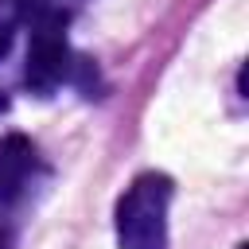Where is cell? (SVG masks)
<instances>
[{"label": "cell", "instance_id": "obj_1", "mask_svg": "<svg viewBox=\"0 0 249 249\" xmlns=\"http://www.w3.org/2000/svg\"><path fill=\"white\" fill-rule=\"evenodd\" d=\"M175 183L163 171H140L117 198L113 226L121 249H171L167 237V210H171Z\"/></svg>", "mask_w": 249, "mask_h": 249}, {"label": "cell", "instance_id": "obj_2", "mask_svg": "<svg viewBox=\"0 0 249 249\" xmlns=\"http://www.w3.org/2000/svg\"><path fill=\"white\" fill-rule=\"evenodd\" d=\"M66 23L70 16L54 4L39 8L31 19H27V62H23V86L35 93V97H51L58 93V86L74 82L78 74V54L70 51V39H66Z\"/></svg>", "mask_w": 249, "mask_h": 249}, {"label": "cell", "instance_id": "obj_3", "mask_svg": "<svg viewBox=\"0 0 249 249\" xmlns=\"http://www.w3.org/2000/svg\"><path fill=\"white\" fill-rule=\"evenodd\" d=\"M35 171V144L19 132L0 140V210H8L31 183Z\"/></svg>", "mask_w": 249, "mask_h": 249}, {"label": "cell", "instance_id": "obj_4", "mask_svg": "<svg viewBox=\"0 0 249 249\" xmlns=\"http://www.w3.org/2000/svg\"><path fill=\"white\" fill-rule=\"evenodd\" d=\"M0 113H8V97L4 93H0Z\"/></svg>", "mask_w": 249, "mask_h": 249}]
</instances>
